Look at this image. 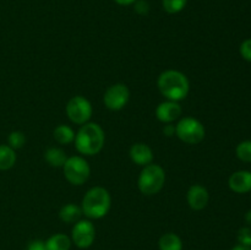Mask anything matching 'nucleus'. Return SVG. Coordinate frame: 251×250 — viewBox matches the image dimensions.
Here are the masks:
<instances>
[{
    "instance_id": "nucleus-1",
    "label": "nucleus",
    "mask_w": 251,
    "mask_h": 250,
    "mask_svg": "<svg viewBox=\"0 0 251 250\" xmlns=\"http://www.w3.org/2000/svg\"><path fill=\"white\" fill-rule=\"evenodd\" d=\"M157 85L162 96H164L168 100H174V102L184 100L190 90L188 77L178 70L163 71L159 75Z\"/></svg>"
},
{
    "instance_id": "nucleus-2",
    "label": "nucleus",
    "mask_w": 251,
    "mask_h": 250,
    "mask_svg": "<svg viewBox=\"0 0 251 250\" xmlns=\"http://www.w3.org/2000/svg\"><path fill=\"white\" fill-rule=\"evenodd\" d=\"M75 147L81 154L93 156L100 152L104 145V131L96 123H86L75 136Z\"/></svg>"
},
{
    "instance_id": "nucleus-3",
    "label": "nucleus",
    "mask_w": 251,
    "mask_h": 250,
    "mask_svg": "<svg viewBox=\"0 0 251 250\" xmlns=\"http://www.w3.org/2000/svg\"><path fill=\"white\" fill-rule=\"evenodd\" d=\"M110 203H112V199L108 190H105L102 186H95L90 189L83 196L81 210L83 215H86V217L100 220L109 212Z\"/></svg>"
},
{
    "instance_id": "nucleus-4",
    "label": "nucleus",
    "mask_w": 251,
    "mask_h": 250,
    "mask_svg": "<svg viewBox=\"0 0 251 250\" xmlns=\"http://www.w3.org/2000/svg\"><path fill=\"white\" fill-rule=\"evenodd\" d=\"M166 181V173L164 169L158 164H147L144 167L139 176L140 191L145 195H154L162 190Z\"/></svg>"
},
{
    "instance_id": "nucleus-5",
    "label": "nucleus",
    "mask_w": 251,
    "mask_h": 250,
    "mask_svg": "<svg viewBox=\"0 0 251 250\" xmlns=\"http://www.w3.org/2000/svg\"><path fill=\"white\" fill-rule=\"evenodd\" d=\"M205 126L195 118H184L176 126V135L188 145H198L205 139Z\"/></svg>"
},
{
    "instance_id": "nucleus-6",
    "label": "nucleus",
    "mask_w": 251,
    "mask_h": 250,
    "mask_svg": "<svg viewBox=\"0 0 251 250\" xmlns=\"http://www.w3.org/2000/svg\"><path fill=\"white\" fill-rule=\"evenodd\" d=\"M63 169L66 180L73 185H82L90 178V166L87 161L80 156H73L66 159Z\"/></svg>"
},
{
    "instance_id": "nucleus-7",
    "label": "nucleus",
    "mask_w": 251,
    "mask_h": 250,
    "mask_svg": "<svg viewBox=\"0 0 251 250\" xmlns=\"http://www.w3.org/2000/svg\"><path fill=\"white\" fill-rule=\"evenodd\" d=\"M92 104L82 96H75L66 104V114L69 119L78 125L88 123L92 117Z\"/></svg>"
},
{
    "instance_id": "nucleus-8",
    "label": "nucleus",
    "mask_w": 251,
    "mask_h": 250,
    "mask_svg": "<svg viewBox=\"0 0 251 250\" xmlns=\"http://www.w3.org/2000/svg\"><path fill=\"white\" fill-rule=\"evenodd\" d=\"M129 98L130 91L127 86H125L124 83H115L107 88L103 96V102L108 109L120 110L127 104Z\"/></svg>"
},
{
    "instance_id": "nucleus-9",
    "label": "nucleus",
    "mask_w": 251,
    "mask_h": 250,
    "mask_svg": "<svg viewBox=\"0 0 251 250\" xmlns=\"http://www.w3.org/2000/svg\"><path fill=\"white\" fill-rule=\"evenodd\" d=\"M73 238L74 244L80 249H86L93 244L96 238V228L91 221L80 220L75 223L73 228Z\"/></svg>"
},
{
    "instance_id": "nucleus-10",
    "label": "nucleus",
    "mask_w": 251,
    "mask_h": 250,
    "mask_svg": "<svg viewBox=\"0 0 251 250\" xmlns=\"http://www.w3.org/2000/svg\"><path fill=\"white\" fill-rule=\"evenodd\" d=\"M186 198H188L189 206L195 211L203 210L207 206L208 200H210L207 189L203 188L202 185H199V184H194L193 186H190Z\"/></svg>"
},
{
    "instance_id": "nucleus-11",
    "label": "nucleus",
    "mask_w": 251,
    "mask_h": 250,
    "mask_svg": "<svg viewBox=\"0 0 251 250\" xmlns=\"http://www.w3.org/2000/svg\"><path fill=\"white\" fill-rule=\"evenodd\" d=\"M181 115V107L178 102L174 100H167V102L159 103L156 108V117L159 122L169 123L174 122Z\"/></svg>"
},
{
    "instance_id": "nucleus-12",
    "label": "nucleus",
    "mask_w": 251,
    "mask_h": 250,
    "mask_svg": "<svg viewBox=\"0 0 251 250\" xmlns=\"http://www.w3.org/2000/svg\"><path fill=\"white\" fill-rule=\"evenodd\" d=\"M230 190L237 194H247L251 191V172L238 171L234 172L228 179Z\"/></svg>"
},
{
    "instance_id": "nucleus-13",
    "label": "nucleus",
    "mask_w": 251,
    "mask_h": 250,
    "mask_svg": "<svg viewBox=\"0 0 251 250\" xmlns=\"http://www.w3.org/2000/svg\"><path fill=\"white\" fill-rule=\"evenodd\" d=\"M130 158L134 163L139 164V166H147V164L152 163L153 159V152H152L151 147L142 142H137L134 144L130 149Z\"/></svg>"
},
{
    "instance_id": "nucleus-14",
    "label": "nucleus",
    "mask_w": 251,
    "mask_h": 250,
    "mask_svg": "<svg viewBox=\"0 0 251 250\" xmlns=\"http://www.w3.org/2000/svg\"><path fill=\"white\" fill-rule=\"evenodd\" d=\"M81 215H82V210L75 203H68V205L63 206L59 212V217L65 223H76L77 221H80Z\"/></svg>"
},
{
    "instance_id": "nucleus-15",
    "label": "nucleus",
    "mask_w": 251,
    "mask_h": 250,
    "mask_svg": "<svg viewBox=\"0 0 251 250\" xmlns=\"http://www.w3.org/2000/svg\"><path fill=\"white\" fill-rule=\"evenodd\" d=\"M71 247V239L66 234H54L46 242L47 250H69Z\"/></svg>"
},
{
    "instance_id": "nucleus-16",
    "label": "nucleus",
    "mask_w": 251,
    "mask_h": 250,
    "mask_svg": "<svg viewBox=\"0 0 251 250\" xmlns=\"http://www.w3.org/2000/svg\"><path fill=\"white\" fill-rule=\"evenodd\" d=\"M16 162L15 150L9 145H0V171H7L12 168Z\"/></svg>"
},
{
    "instance_id": "nucleus-17",
    "label": "nucleus",
    "mask_w": 251,
    "mask_h": 250,
    "mask_svg": "<svg viewBox=\"0 0 251 250\" xmlns=\"http://www.w3.org/2000/svg\"><path fill=\"white\" fill-rule=\"evenodd\" d=\"M44 158L51 167L59 168V167H63L65 164L68 157H66V153L61 149L51 147V149H48L44 152Z\"/></svg>"
},
{
    "instance_id": "nucleus-18",
    "label": "nucleus",
    "mask_w": 251,
    "mask_h": 250,
    "mask_svg": "<svg viewBox=\"0 0 251 250\" xmlns=\"http://www.w3.org/2000/svg\"><path fill=\"white\" fill-rule=\"evenodd\" d=\"M159 250H183V242L174 233L162 235L158 242Z\"/></svg>"
},
{
    "instance_id": "nucleus-19",
    "label": "nucleus",
    "mask_w": 251,
    "mask_h": 250,
    "mask_svg": "<svg viewBox=\"0 0 251 250\" xmlns=\"http://www.w3.org/2000/svg\"><path fill=\"white\" fill-rule=\"evenodd\" d=\"M75 131L68 125H59L54 129V139L61 145H68L75 141Z\"/></svg>"
},
{
    "instance_id": "nucleus-20",
    "label": "nucleus",
    "mask_w": 251,
    "mask_h": 250,
    "mask_svg": "<svg viewBox=\"0 0 251 250\" xmlns=\"http://www.w3.org/2000/svg\"><path fill=\"white\" fill-rule=\"evenodd\" d=\"M237 157L243 162L249 163L251 162V140H247V141L240 142L235 150Z\"/></svg>"
},
{
    "instance_id": "nucleus-21",
    "label": "nucleus",
    "mask_w": 251,
    "mask_h": 250,
    "mask_svg": "<svg viewBox=\"0 0 251 250\" xmlns=\"http://www.w3.org/2000/svg\"><path fill=\"white\" fill-rule=\"evenodd\" d=\"M188 0H162L163 9L168 14H178L186 6Z\"/></svg>"
},
{
    "instance_id": "nucleus-22",
    "label": "nucleus",
    "mask_w": 251,
    "mask_h": 250,
    "mask_svg": "<svg viewBox=\"0 0 251 250\" xmlns=\"http://www.w3.org/2000/svg\"><path fill=\"white\" fill-rule=\"evenodd\" d=\"M7 142H9V146L11 149H21V147H24L25 142H26V136L21 131H12L7 137Z\"/></svg>"
},
{
    "instance_id": "nucleus-23",
    "label": "nucleus",
    "mask_w": 251,
    "mask_h": 250,
    "mask_svg": "<svg viewBox=\"0 0 251 250\" xmlns=\"http://www.w3.org/2000/svg\"><path fill=\"white\" fill-rule=\"evenodd\" d=\"M238 242H239V244L251 247V228H240L239 232H238Z\"/></svg>"
},
{
    "instance_id": "nucleus-24",
    "label": "nucleus",
    "mask_w": 251,
    "mask_h": 250,
    "mask_svg": "<svg viewBox=\"0 0 251 250\" xmlns=\"http://www.w3.org/2000/svg\"><path fill=\"white\" fill-rule=\"evenodd\" d=\"M240 55L243 59L251 63V38L245 39L242 44H240Z\"/></svg>"
},
{
    "instance_id": "nucleus-25",
    "label": "nucleus",
    "mask_w": 251,
    "mask_h": 250,
    "mask_svg": "<svg viewBox=\"0 0 251 250\" xmlns=\"http://www.w3.org/2000/svg\"><path fill=\"white\" fill-rule=\"evenodd\" d=\"M135 4V11L139 15H147L150 12V4L146 0H136Z\"/></svg>"
},
{
    "instance_id": "nucleus-26",
    "label": "nucleus",
    "mask_w": 251,
    "mask_h": 250,
    "mask_svg": "<svg viewBox=\"0 0 251 250\" xmlns=\"http://www.w3.org/2000/svg\"><path fill=\"white\" fill-rule=\"evenodd\" d=\"M27 250H47L46 243L42 242V240H33L28 244Z\"/></svg>"
},
{
    "instance_id": "nucleus-27",
    "label": "nucleus",
    "mask_w": 251,
    "mask_h": 250,
    "mask_svg": "<svg viewBox=\"0 0 251 250\" xmlns=\"http://www.w3.org/2000/svg\"><path fill=\"white\" fill-rule=\"evenodd\" d=\"M163 134L168 137L173 136V135L176 134V126H174V125H171V124L166 125V126L163 127Z\"/></svg>"
},
{
    "instance_id": "nucleus-28",
    "label": "nucleus",
    "mask_w": 251,
    "mask_h": 250,
    "mask_svg": "<svg viewBox=\"0 0 251 250\" xmlns=\"http://www.w3.org/2000/svg\"><path fill=\"white\" fill-rule=\"evenodd\" d=\"M114 1L117 2V4L123 5V6H127V5L134 4V2L136 1V0H114Z\"/></svg>"
},
{
    "instance_id": "nucleus-29",
    "label": "nucleus",
    "mask_w": 251,
    "mask_h": 250,
    "mask_svg": "<svg viewBox=\"0 0 251 250\" xmlns=\"http://www.w3.org/2000/svg\"><path fill=\"white\" fill-rule=\"evenodd\" d=\"M232 250H251V247H247V245H243V244H238V245H235Z\"/></svg>"
},
{
    "instance_id": "nucleus-30",
    "label": "nucleus",
    "mask_w": 251,
    "mask_h": 250,
    "mask_svg": "<svg viewBox=\"0 0 251 250\" xmlns=\"http://www.w3.org/2000/svg\"><path fill=\"white\" fill-rule=\"evenodd\" d=\"M245 221L251 225V210L248 211L247 215H245Z\"/></svg>"
}]
</instances>
